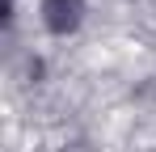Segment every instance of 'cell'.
Here are the masks:
<instances>
[{"label": "cell", "mask_w": 156, "mask_h": 152, "mask_svg": "<svg viewBox=\"0 0 156 152\" xmlns=\"http://www.w3.org/2000/svg\"><path fill=\"white\" fill-rule=\"evenodd\" d=\"M42 21L51 34H72L84 21V0H42Z\"/></svg>", "instance_id": "6da1fadb"}]
</instances>
